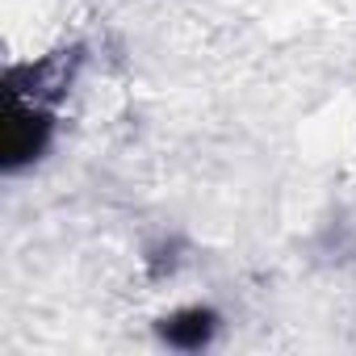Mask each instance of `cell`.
<instances>
[{"instance_id":"cell-1","label":"cell","mask_w":356,"mask_h":356,"mask_svg":"<svg viewBox=\"0 0 356 356\" xmlns=\"http://www.w3.org/2000/svg\"><path fill=\"white\" fill-rule=\"evenodd\" d=\"M51 130H55V113L34 97H26L22 88H9V113H5V172H22L26 163H34L47 147H51Z\"/></svg>"},{"instance_id":"cell-2","label":"cell","mask_w":356,"mask_h":356,"mask_svg":"<svg viewBox=\"0 0 356 356\" xmlns=\"http://www.w3.org/2000/svg\"><path fill=\"white\" fill-rule=\"evenodd\" d=\"M218 314L210 306H181V310H172L159 318V339L176 352H202L214 343L218 335Z\"/></svg>"}]
</instances>
